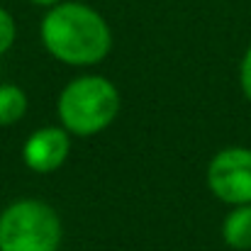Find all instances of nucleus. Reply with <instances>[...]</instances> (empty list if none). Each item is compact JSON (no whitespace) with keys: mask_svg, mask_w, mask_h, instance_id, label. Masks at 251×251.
I'll return each instance as SVG.
<instances>
[{"mask_svg":"<svg viewBox=\"0 0 251 251\" xmlns=\"http://www.w3.org/2000/svg\"><path fill=\"white\" fill-rule=\"evenodd\" d=\"M222 239L229 249L251 251V202L234 205L222 222Z\"/></svg>","mask_w":251,"mask_h":251,"instance_id":"nucleus-6","label":"nucleus"},{"mask_svg":"<svg viewBox=\"0 0 251 251\" xmlns=\"http://www.w3.org/2000/svg\"><path fill=\"white\" fill-rule=\"evenodd\" d=\"M15 34H17L15 17L5 7H0V56L15 44Z\"/></svg>","mask_w":251,"mask_h":251,"instance_id":"nucleus-8","label":"nucleus"},{"mask_svg":"<svg viewBox=\"0 0 251 251\" xmlns=\"http://www.w3.org/2000/svg\"><path fill=\"white\" fill-rule=\"evenodd\" d=\"M61 237V217L44 200L25 198L0 215V251H59Z\"/></svg>","mask_w":251,"mask_h":251,"instance_id":"nucleus-3","label":"nucleus"},{"mask_svg":"<svg viewBox=\"0 0 251 251\" xmlns=\"http://www.w3.org/2000/svg\"><path fill=\"white\" fill-rule=\"evenodd\" d=\"M207 188L212 195L227 205L251 202V149L227 147L210 159Z\"/></svg>","mask_w":251,"mask_h":251,"instance_id":"nucleus-4","label":"nucleus"},{"mask_svg":"<svg viewBox=\"0 0 251 251\" xmlns=\"http://www.w3.org/2000/svg\"><path fill=\"white\" fill-rule=\"evenodd\" d=\"M71 151V139L64 127H42L32 132L22 147V159L34 173H54L64 166Z\"/></svg>","mask_w":251,"mask_h":251,"instance_id":"nucleus-5","label":"nucleus"},{"mask_svg":"<svg viewBox=\"0 0 251 251\" xmlns=\"http://www.w3.org/2000/svg\"><path fill=\"white\" fill-rule=\"evenodd\" d=\"M42 44L69 66H95L112 49V32L105 17L83 2H56L42 20Z\"/></svg>","mask_w":251,"mask_h":251,"instance_id":"nucleus-1","label":"nucleus"},{"mask_svg":"<svg viewBox=\"0 0 251 251\" xmlns=\"http://www.w3.org/2000/svg\"><path fill=\"white\" fill-rule=\"evenodd\" d=\"M27 112V95L20 85H0V127H10L20 122Z\"/></svg>","mask_w":251,"mask_h":251,"instance_id":"nucleus-7","label":"nucleus"},{"mask_svg":"<svg viewBox=\"0 0 251 251\" xmlns=\"http://www.w3.org/2000/svg\"><path fill=\"white\" fill-rule=\"evenodd\" d=\"M120 90L102 76H78L59 95L61 127L76 137H93L107 129L120 115Z\"/></svg>","mask_w":251,"mask_h":251,"instance_id":"nucleus-2","label":"nucleus"},{"mask_svg":"<svg viewBox=\"0 0 251 251\" xmlns=\"http://www.w3.org/2000/svg\"><path fill=\"white\" fill-rule=\"evenodd\" d=\"M34 5H42V7H51V5H56V2H61V0H32Z\"/></svg>","mask_w":251,"mask_h":251,"instance_id":"nucleus-10","label":"nucleus"},{"mask_svg":"<svg viewBox=\"0 0 251 251\" xmlns=\"http://www.w3.org/2000/svg\"><path fill=\"white\" fill-rule=\"evenodd\" d=\"M239 85H242L244 98L251 102V47L244 51V56H242V66H239Z\"/></svg>","mask_w":251,"mask_h":251,"instance_id":"nucleus-9","label":"nucleus"}]
</instances>
